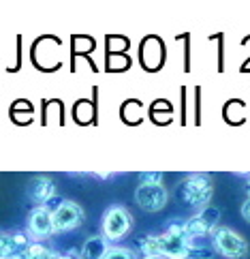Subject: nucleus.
<instances>
[{"label":"nucleus","mask_w":250,"mask_h":259,"mask_svg":"<svg viewBox=\"0 0 250 259\" xmlns=\"http://www.w3.org/2000/svg\"><path fill=\"white\" fill-rule=\"evenodd\" d=\"M159 240V255L161 259H210L208 248H199L192 244L186 234L184 221H173L165 234L156 236Z\"/></svg>","instance_id":"1"},{"label":"nucleus","mask_w":250,"mask_h":259,"mask_svg":"<svg viewBox=\"0 0 250 259\" xmlns=\"http://www.w3.org/2000/svg\"><path fill=\"white\" fill-rule=\"evenodd\" d=\"M214 195V184H212L210 176H190V178L182 184L180 197L192 208L206 210L208 203L212 201Z\"/></svg>","instance_id":"2"},{"label":"nucleus","mask_w":250,"mask_h":259,"mask_svg":"<svg viewBox=\"0 0 250 259\" xmlns=\"http://www.w3.org/2000/svg\"><path fill=\"white\" fill-rule=\"evenodd\" d=\"M212 238H214V246L216 251L227 257V259H246L248 257V242L246 240L235 234L233 229L229 227H218L214 234H212Z\"/></svg>","instance_id":"3"},{"label":"nucleus","mask_w":250,"mask_h":259,"mask_svg":"<svg viewBox=\"0 0 250 259\" xmlns=\"http://www.w3.org/2000/svg\"><path fill=\"white\" fill-rule=\"evenodd\" d=\"M133 229V219L122 206H111L103 214V236L109 242L122 240Z\"/></svg>","instance_id":"4"},{"label":"nucleus","mask_w":250,"mask_h":259,"mask_svg":"<svg viewBox=\"0 0 250 259\" xmlns=\"http://www.w3.org/2000/svg\"><path fill=\"white\" fill-rule=\"evenodd\" d=\"M218 221H220V212L216 208L208 206L206 210H201L199 214L190 217L188 221H184L186 234L190 240L194 238H203V236H212L218 229Z\"/></svg>","instance_id":"5"},{"label":"nucleus","mask_w":250,"mask_h":259,"mask_svg":"<svg viewBox=\"0 0 250 259\" xmlns=\"http://www.w3.org/2000/svg\"><path fill=\"white\" fill-rule=\"evenodd\" d=\"M135 199L139 203V208L145 212H159L167 206V199H169V193L163 184H145L141 182L135 191Z\"/></svg>","instance_id":"6"},{"label":"nucleus","mask_w":250,"mask_h":259,"mask_svg":"<svg viewBox=\"0 0 250 259\" xmlns=\"http://www.w3.org/2000/svg\"><path fill=\"white\" fill-rule=\"evenodd\" d=\"M28 234L36 240H45L52 234H56L54 210L45 208V206H36L30 214H28Z\"/></svg>","instance_id":"7"},{"label":"nucleus","mask_w":250,"mask_h":259,"mask_svg":"<svg viewBox=\"0 0 250 259\" xmlns=\"http://www.w3.org/2000/svg\"><path fill=\"white\" fill-rule=\"evenodd\" d=\"M83 221V210L75 201H62L58 208L54 210V223L56 231H71Z\"/></svg>","instance_id":"8"},{"label":"nucleus","mask_w":250,"mask_h":259,"mask_svg":"<svg viewBox=\"0 0 250 259\" xmlns=\"http://www.w3.org/2000/svg\"><path fill=\"white\" fill-rule=\"evenodd\" d=\"M30 246L32 242L26 234H9V231L3 234V259L22 257Z\"/></svg>","instance_id":"9"},{"label":"nucleus","mask_w":250,"mask_h":259,"mask_svg":"<svg viewBox=\"0 0 250 259\" xmlns=\"http://www.w3.org/2000/svg\"><path fill=\"white\" fill-rule=\"evenodd\" d=\"M54 182L49 178H45V176H39V178H34L30 182V187H28V195H30L36 203H45L54 197Z\"/></svg>","instance_id":"10"},{"label":"nucleus","mask_w":250,"mask_h":259,"mask_svg":"<svg viewBox=\"0 0 250 259\" xmlns=\"http://www.w3.org/2000/svg\"><path fill=\"white\" fill-rule=\"evenodd\" d=\"M109 251L107 246V238L103 236H94V238H88L81 246V259H105Z\"/></svg>","instance_id":"11"},{"label":"nucleus","mask_w":250,"mask_h":259,"mask_svg":"<svg viewBox=\"0 0 250 259\" xmlns=\"http://www.w3.org/2000/svg\"><path fill=\"white\" fill-rule=\"evenodd\" d=\"M105 259H135V255H133L131 248H124V246H109Z\"/></svg>","instance_id":"12"},{"label":"nucleus","mask_w":250,"mask_h":259,"mask_svg":"<svg viewBox=\"0 0 250 259\" xmlns=\"http://www.w3.org/2000/svg\"><path fill=\"white\" fill-rule=\"evenodd\" d=\"M141 182H145V184H163V174L145 171V174H141Z\"/></svg>","instance_id":"13"},{"label":"nucleus","mask_w":250,"mask_h":259,"mask_svg":"<svg viewBox=\"0 0 250 259\" xmlns=\"http://www.w3.org/2000/svg\"><path fill=\"white\" fill-rule=\"evenodd\" d=\"M242 217H244V221H248V223H250V199H246L242 203Z\"/></svg>","instance_id":"14"},{"label":"nucleus","mask_w":250,"mask_h":259,"mask_svg":"<svg viewBox=\"0 0 250 259\" xmlns=\"http://www.w3.org/2000/svg\"><path fill=\"white\" fill-rule=\"evenodd\" d=\"M246 193H248V199H250V180H248V187H246Z\"/></svg>","instance_id":"15"},{"label":"nucleus","mask_w":250,"mask_h":259,"mask_svg":"<svg viewBox=\"0 0 250 259\" xmlns=\"http://www.w3.org/2000/svg\"><path fill=\"white\" fill-rule=\"evenodd\" d=\"M60 259H73V257H69V255H62V257H60Z\"/></svg>","instance_id":"16"},{"label":"nucleus","mask_w":250,"mask_h":259,"mask_svg":"<svg viewBox=\"0 0 250 259\" xmlns=\"http://www.w3.org/2000/svg\"><path fill=\"white\" fill-rule=\"evenodd\" d=\"M145 259H150V257H145Z\"/></svg>","instance_id":"17"}]
</instances>
